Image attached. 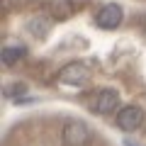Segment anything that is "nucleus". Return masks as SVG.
<instances>
[{"mask_svg":"<svg viewBox=\"0 0 146 146\" xmlns=\"http://www.w3.org/2000/svg\"><path fill=\"white\" fill-rule=\"evenodd\" d=\"M88 80H90V68L80 61H73L58 71V83H63V85L78 88V85H85Z\"/></svg>","mask_w":146,"mask_h":146,"instance_id":"nucleus-1","label":"nucleus"},{"mask_svg":"<svg viewBox=\"0 0 146 146\" xmlns=\"http://www.w3.org/2000/svg\"><path fill=\"white\" fill-rule=\"evenodd\" d=\"M90 139L93 136H90V129L85 122L71 119L63 124V144L66 146H85V144H90Z\"/></svg>","mask_w":146,"mask_h":146,"instance_id":"nucleus-2","label":"nucleus"},{"mask_svg":"<svg viewBox=\"0 0 146 146\" xmlns=\"http://www.w3.org/2000/svg\"><path fill=\"white\" fill-rule=\"evenodd\" d=\"M122 17H124L122 7L117 3H107V5H102L95 12V25L102 27V29H117L122 25Z\"/></svg>","mask_w":146,"mask_h":146,"instance_id":"nucleus-3","label":"nucleus"},{"mask_svg":"<svg viewBox=\"0 0 146 146\" xmlns=\"http://www.w3.org/2000/svg\"><path fill=\"white\" fill-rule=\"evenodd\" d=\"M144 124V110L136 107V105H127L117 112V127L124 131H134Z\"/></svg>","mask_w":146,"mask_h":146,"instance_id":"nucleus-4","label":"nucleus"},{"mask_svg":"<svg viewBox=\"0 0 146 146\" xmlns=\"http://www.w3.org/2000/svg\"><path fill=\"white\" fill-rule=\"evenodd\" d=\"M117 107H119V93L112 90V88H102L98 93V100H95V110L100 115H110Z\"/></svg>","mask_w":146,"mask_h":146,"instance_id":"nucleus-5","label":"nucleus"},{"mask_svg":"<svg viewBox=\"0 0 146 146\" xmlns=\"http://www.w3.org/2000/svg\"><path fill=\"white\" fill-rule=\"evenodd\" d=\"M25 54H27L25 46H5L3 49V63L5 66H15L20 58H25Z\"/></svg>","mask_w":146,"mask_h":146,"instance_id":"nucleus-6","label":"nucleus"},{"mask_svg":"<svg viewBox=\"0 0 146 146\" xmlns=\"http://www.w3.org/2000/svg\"><path fill=\"white\" fill-rule=\"evenodd\" d=\"M27 29H29L32 34H36V36H46V32L51 29V22H49V20H42V17H36V20H32L29 25H27Z\"/></svg>","mask_w":146,"mask_h":146,"instance_id":"nucleus-7","label":"nucleus"},{"mask_svg":"<svg viewBox=\"0 0 146 146\" xmlns=\"http://www.w3.org/2000/svg\"><path fill=\"white\" fill-rule=\"evenodd\" d=\"M124 146H141V144H136V141H129V139H127V141H124Z\"/></svg>","mask_w":146,"mask_h":146,"instance_id":"nucleus-8","label":"nucleus"},{"mask_svg":"<svg viewBox=\"0 0 146 146\" xmlns=\"http://www.w3.org/2000/svg\"><path fill=\"white\" fill-rule=\"evenodd\" d=\"M144 22H146V17H144Z\"/></svg>","mask_w":146,"mask_h":146,"instance_id":"nucleus-9","label":"nucleus"}]
</instances>
